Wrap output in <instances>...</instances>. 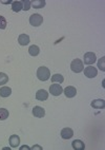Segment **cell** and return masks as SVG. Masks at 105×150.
Listing matches in <instances>:
<instances>
[{
	"mask_svg": "<svg viewBox=\"0 0 105 150\" xmlns=\"http://www.w3.org/2000/svg\"><path fill=\"white\" fill-rule=\"evenodd\" d=\"M37 77L41 81H47L51 77V71L46 67H39L37 70Z\"/></svg>",
	"mask_w": 105,
	"mask_h": 150,
	"instance_id": "cell-1",
	"label": "cell"
},
{
	"mask_svg": "<svg viewBox=\"0 0 105 150\" xmlns=\"http://www.w3.org/2000/svg\"><path fill=\"white\" fill-rule=\"evenodd\" d=\"M70 69H72V71L75 72V73L82 72V71L84 70L83 62L80 60V59H78V58L74 59L73 62H72V64H70Z\"/></svg>",
	"mask_w": 105,
	"mask_h": 150,
	"instance_id": "cell-2",
	"label": "cell"
},
{
	"mask_svg": "<svg viewBox=\"0 0 105 150\" xmlns=\"http://www.w3.org/2000/svg\"><path fill=\"white\" fill-rule=\"evenodd\" d=\"M43 22V17L40 14H33L30 17V23L33 27H39Z\"/></svg>",
	"mask_w": 105,
	"mask_h": 150,
	"instance_id": "cell-3",
	"label": "cell"
},
{
	"mask_svg": "<svg viewBox=\"0 0 105 150\" xmlns=\"http://www.w3.org/2000/svg\"><path fill=\"white\" fill-rule=\"evenodd\" d=\"M49 92L54 96H59L60 94L63 92V89H62V87L60 86L59 83H53L49 87Z\"/></svg>",
	"mask_w": 105,
	"mask_h": 150,
	"instance_id": "cell-4",
	"label": "cell"
},
{
	"mask_svg": "<svg viewBox=\"0 0 105 150\" xmlns=\"http://www.w3.org/2000/svg\"><path fill=\"white\" fill-rule=\"evenodd\" d=\"M84 64H92L96 60H97V57H96V54L92 53V52H87V53L84 54Z\"/></svg>",
	"mask_w": 105,
	"mask_h": 150,
	"instance_id": "cell-5",
	"label": "cell"
},
{
	"mask_svg": "<svg viewBox=\"0 0 105 150\" xmlns=\"http://www.w3.org/2000/svg\"><path fill=\"white\" fill-rule=\"evenodd\" d=\"M84 75L88 78H94L98 75V71L95 67L89 66V67H86L84 69Z\"/></svg>",
	"mask_w": 105,
	"mask_h": 150,
	"instance_id": "cell-6",
	"label": "cell"
},
{
	"mask_svg": "<svg viewBox=\"0 0 105 150\" xmlns=\"http://www.w3.org/2000/svg\"><path fill=\"white\" fill-rule=\"evenodd\" d=\"M33 115L38 118L44 117V115H45V110L42 107H40V106H36V107H34V109H33Z\"/></svg>",
	"mask_w": 105,
	"mask_h": 150,
	"instance_id": "cell-7",
	"label": "cell"
},
{
	"mask_svg": "<svg viewBox=\"0 0 105 150\" xmlns=\"http://www.w3.org/2000/svg\"><path fill=\"white\" fill-rule=\"evenodd\" d=\"M36 98H37L38 100H40V102L46 100V99L49 98V92L45 91L44 89H40V90H38L37 93H36Z\"/></svg>",
	"mask_w": 105,
	"mask_h": 150,
	"instance_id": "cell-8",
	"label": "cell"
},
{
	"mask_svg": "<svg viewBox=\"0 0 105 150\" xmlns=\"http://www.w3.org/2000/svg\"><path fill=\"white\" fill-rule=\"evenodd\" d=\"M74 135V131L72 128H63L61 130V137L64 139H72Z\"/></svg>",
	"mask_w": 105,
	"mask_h": 150,
	"instance_id": "cell-9",
	"label": "cell"
},
{
	"mask_svg": "<svg viewBox=\"0 0 105 150\" xmlns=\"http://www.w3.org/2000/svg\"><path fill=\"white\" fill-rule=\"evenodd\" d=\"M63 92H64L65 96L68 97V98H72V97L76 96V94H77V90H76V88L73 86L66 87V88L63 90Z\"/></svg>",
	"mask_w": 105,
	"mask_h": 150,
	"instance_id": "cell-10",
	"label": "cell"
},
{
	"mask_svg": "<svg viewBox=\"0 0 105 150\" xmlns=\"http://www.w3.org/2000/svg\"><path fill=\"white\" fill-rule=\"evenodd\" d=\"M18 42L20 46H27L30 43V36L26 34H21L19 35L18 37Z\"/></svg>",
	"mask_w": 105,
	"mask_h": 150,
	"instance_id": "cell-11",
	"label": "cell"
},
{
	"mask_svg": "<svg viewBox=\"0 0 105 150\" xmlns=\"http://www.w3.org/2000/svg\"><path fill=\"white\" fill-rule=\"evenodd\" d=\"M12 10H13L14 12H16V13L20 12L21 10H23V2L20 1V0H18V1H13V2H12Z\"/></svg>",
	"mask_w": 105,
	"mask_h": 150,
	"instance_id": "cell-12",
	"label": "cell"
},
{
	"mask_svg": "<svg viewBox=\"0 0 105 150\" xmlns=\"http://www.w3.org/2000/svg\"><path fill=\"white\" fill-rule=\"evenodd\" d=\"M20 144V137L18 135H11L10 137V146L12 148H17Z\"/></svg>",
	"mask_w": 105,
	"mask_h": 150,
	"instance_id": "cell-13",
	"label": "cell"
},
{
	"mask_svg": "<svg viewBox=\"0 0 105 150\" xmlns=\"http://www.w3.org/2000/svg\"><path fill=\"white\" fill-rule=\"evenodd\" d=\"M92 107L95 109H103L105 107L104 99H96L92 102Z\"/></svg>",
	"mask_w": 105,
	"mask_h": 150,
	"instance_id": "cell-14",
	"label": "cell"
},
{
	"mask_svg": "<svg viewBox=\"0 0 105 150\" xmlns=\"http://www.w3.org/2000/svg\"><path fill=\"white\" fill-rule=\"evenodd\" d=\"M72 146H73V149L75 150H83L85 148V145L82 141L80 139H75L73 143H72Z\"/></svg>",
	"mask_w": 105,
	"mask_h": 150,
	"instance_id": "cell-15",
	"label": "cell"
},
{
	"mask_svg": "<svg viewBox=\"0 0 105 150\" xmlns=\"http://www.w3.org/2000/svg\"><path fill=\"white\" fill-rule=\"evenodd\" d=\"M12 94V89L10 87H2L0 88V96L1 97H8Z\"/></svg>",
	"mask_w": 105,
	"mask_h": 150,
	"instance_id": "cell-16",
	"label": "cell"
},
{
	"mask_svg": "<svg viewBox=\"0 0 105 150\" xmlns=\"http://www.w3.org/2000/svg\"><path fill=\"white\" fill-rule=\"evenodd\" d=\"M45 0H33L32 6L34 8H42L45 6Z\"/></svg>",
	"mask_w": 105,
	"mask_h": 150,
	"instance_id": "cell-17",
	"label": "cell"
},
{
	"mask_svg": "<svg viewBox=\"0 0 105 150\" xmlns=\"http://www.w3.org/2000/svg\"><path fill=\"white\" fill-rule=\"evenodd\" d=\"M29 53H30L31 56H37L40 53V49H39L38 46H36V45H33L29 49Z\"/></svg>",
	"mask_w": 105,
	"mask_h": 150,
	"instance_id": "cell-18",
	"label": "cell"
},
{
	"mask_svg": "<svg viewBox=\"0 0 105 150\" xmlns=\"http://www.w3.org/2000/svg\"><path fill=\"white\" fill-rule=\"evenodd\" d=\"M51 81L53 83H62L64 81V77H63V75L61 74H54L51 76Z\"/></svg>",
	"mask_w": 105,
	"mask_h": 150,
	"instance_id": "cell-19",
	"label": "cell"
},
{
	"mask_svg": "<svg viewBox=\"0 0 105 150\" xmlns=\"http://www.w3.org/2000/svg\"><path fill=\"white\" fill-rule=\"evenodd\" d=\"M8 117V110L6 108H0V121H4Z\"/></svg>",
	"mask_w": 105,
	"mask_h": 150,
	"instance_id": "cell-20",
	"label": "cell"
},
{
	"mask_svg": "<svg viewBox=\"0 0 105 150\" xmlns=\"http://www.w3.org/2000/svg\"><path fill=\"white\" fill-rule=\"evenodd\" d=\"M8 81V76L6 73L0 72V86H3L4 83H6Z\"/></svg>",
	"mask_w": 105,
	"mask_h": 150,
	"instance_id": "cell-21",
	"label": "cell"
},
{
	"mask_svg": "<svg viewBox=\"0 0 105 150\" xmlns=\"http://www.w3.org/2000/svg\"><path fill=\"white\" fill-rule=\"evenodd\" d=\"M23 11H29L32 8V1L31 0H23Z\"/></svg>",
	"mask_w": 105,
	"mask_h": 150,
	"instance_id": "cell-22",
	"label": "cell"
},
{
	"mask_svg": "<svg viewBox=\"0 0 105 150\" xmlns=\"http://www.w3.org/2000/svg\"><path fill=\"white\" fill-rule=\"evenodd\" d=\"M104 62H105V57H102V58H100V60L98 62V67L101 71H105V64H104Z\"/></svg>",
	"mask_w": 105,
	"mask_h": 150,
	"instance_id": "cell-23",
	"label": "cell"
},
{
	"mask_svg": "<svg viewBox=\"0 0 105 150\" xmlns=\"http://www.w3.org/2000/svg\"><path fill=\"white\" fill-rule=\"evenodd\" d=\"M6 19L4 18L3 16H0V29L4 30L6 28Z\"/></svg>",
	"mask_w": 105,
	"mask_h": 150,
	"instance_id": "cell-24",
	"label": "cell"
},
{
	"mask_svg": "<svg viewBox=\"0 0 105 150\" xmlns=\"http://www.w3.org/2000/svg\"><path fill=\"white\" fill-rule=\"evenodd\" d=\"M32 149H42V147H40V146H34V147H32Z\"/></svg>",
	"mask_w": 105,
	"mask_h": 150,
	"instance_id": "cell-25",
	"label": "cell"
},
{
	"mask_svg": "<svg viewBox=\"0 0 105 150\" xmlns=\"http://www.w3.org/2000/svg\"><path fill=\"white\" fill-rule=\"evenodd\" d=\"M20 149H31L30 147H27V146H22V147H20Z\"/></svg>",
	"mask_w": 105,
	"mask_h": 150,
	"instance_id": "cell-26",
	"label": "cell"
}]
</instances>
